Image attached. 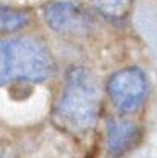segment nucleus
<instances>
[{
	"mask_svg": "<svg viewBox=\"0 0 157 158\" xmlns=\"http://www.w3.org/2000/svg\"><path fill=\"white\" fill-rule=\"evenodd\" d=\"M101 94L93 75L85 69H73L66 81L57 105L59 123L72 131L90 129L99 114Z\"/></svg>",
	"mask_w": 157,
	"mask_h": 158,
	"instance_id": "obj_1",
	"label": "nucleus"
},
{
	"mask_svg": "<svg viewBox=\"0 0 157 158\" xmlns=\"http://www.w3.org/2000/svg\"><path fill=\"white\" fill-rule=\"evenodd\" d=\"M52 73V59L46 47L34 38L0 41V87L14 81L41 82Z\"/></svg>",
	"mask_w": 157,
	"mask_h": 158,
	"instance_id": "obj_2",
	"label": "nucleus"
},
{
	"mask_svg": "<svg viewBox=\"0 0 157 158\" xmlns=\"http://www.w3.org/2000/svg\"><path fill=\"white\" fill-rule=\"evenodd\" d=\"M148 93L145 73L137 67L119 70L108 81V94L115 106L122 113L139 110Z\"/></svg>",
	"mask_w": 157,
	"mask_h": 158,
	"instance_id": "obj_3",
	"label": "nucleus"
},
{
	"mask_svg": "<svg viewBox=\"0 0 157 158\" xmlns=\"http://www.w3.org/2000/svg\"><path fill=\"white\" fill-rule=\"evenodd\" d=\"M44 17L49 26L59 34H81L87 27L85 15L70 2L50 3L44 11Z\"/></svg>",
	"mask_w": 157,
	"mask_h": 158,
	"instance_id": "obj_4",
	"label": "nucleus"
},
{
	"mask_svg": "<svg viewBox=\"0 0 157 158\" xmlns=\"http://www.w3.org/2000/svg\"><path fill=\"white\" fill-rule=\"evenodd\" d=\"M137 138L136 126L130 122L125 120H115L108 126V134H107V143L108 149L111 154H124L131 148V144Z\"/></svg>",
	"mask_w": 157,
	"mask_h": 158,
	"instance_id": "obj_5",
	"label": "nucleus"
},
{
	"mask_svg": "<svg viewBox=\"0 0 157 158\" xmlns=\"http://www.w3.org/2000/svg\"><path fill=\"white\" fill-rule=\"evenodd\" d=\"M28 23V17L24 12L9 9V8H0V32H11L23 27Z\"/></svg>",
	"mask_w": 157,
	"mask_h": 158,
	"instance_id": "obj_6",
	"label": "nucleus"
},
{
	"mask_svg": "<svg viewBox=\"0 0 157 158\" xmlns=\"http://www.w3.org/2000/svg\"><path fill=\"white\" fill-rule=\"evenodd\" d=\"M93 3L104 15L122 17L128 11L131 0H93Z\"/></svg>",
	"mask_w": 157,
	"mask_h": 158,
	"instance_id": "obj_7",
	"label": "nucleus"
}]
</instances>
